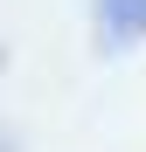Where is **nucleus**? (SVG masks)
Wrapping results in <instances>:
<instances>
[{
    "label": "nucleus",
    "mask_w": 146,
    "mask_h": 152,
    "mask_svg": "<svg viewBox=\"0 0 146 152\" xmlns=\"http://www.w3.org/2000/svg\"><path fill=\"white\" fill-rule=\"evenodd\" d=\"M146 42V0H97V48L125 56Z\"/></svg>",
    "instance_id": "1"
}]
</instances>
